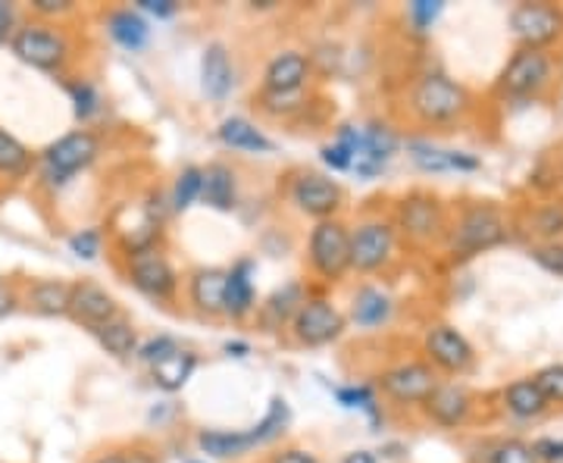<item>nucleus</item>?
Returning a JSON list of instances; mask_svg holds the SVG:
<instances>
[{"label": "nucleus", "mask_w": 563, "mask_h": 463, "mask_svg": "<svg viewBox=\"0 0 563 463\" xmlns=\"http://www.w3.org/2000/svg\"><path fill=\"white\" fill-rule=\"evenodd\" d=\"M69 301H73V283L66 279H32L22 288V307L44 320L69 317Z\"/></svg>", "instance_id": "obj_28"}, {"label": "nucleus", "mask_w": 563, "mask_h": 463, "mask_svg": "<svg viewBox=\"0 0 563 463\" xmlns=\"http://www.w3.org/2000/svg\"><path fill=\"white\" fill-rule=\"evenodd\" d=\"M103 32L129 54H141L151 44V22L135 7H113L103 13Z\"/></svg>", "instance_id": "obj_29"}, {"label": "nucleus", "mask_w": 563, "mask_h": 463, "mask_svg": "<svg viewBox=\"0 0 563 463\" xmlns=\"http://www.w3.org/2000/svg\"><path fill=\"white\" fill-rule=\"evenodd\" d=\"M195 444L210 461H239L257 448L251 429H198Z\"/></svg>", "instance_id": "obj_32"}, {"label": "nucleus", "mask_w": 563, "mask_h": 463, "mask_svg": "<svg viewBox=\"0 0 563 463\" xmlns=\"http://www.w3.org/2000/svg\"><path fill=\"white\" fill-rule=\"evenodd\" d=\"M563 81V54L551 51H532V47H514V54L504 60L501 73L492 81V98L501 103H529L551 101Z\"/></svg>", "instance_id": "obj_3"}, {"label": "nucleus", "mask_w": 563, "mask_h": 463, "mask_svg": "<svg viewBox=\"0 0 563 463\" xmlns=\"http://www.w3.org/2000/svg\"><path fill=\"white\" fill-rule=\"evenodd\" d=\"M529 261L536 263L542 273L563 279V242L529 244Z\"/></svg>", "instance_id": "obj_44"}, {"label": "nucleus", "mask_w": 563, "mask_h": 463, "mask_svg": "<svg viewBox=\"0 0 563 463\" xmlns=\"http://www.w3.org/2000/svg\"><path fill=\"white\" fill-rule=\"evenodd\" d=\"M420 357L444 379H463L476 370L479 351L454 322L435 320L422 329Z\"/></svg>", "instance_id": "obj_12"}, {"label": "nucleus", "mask_w": 563, "mask_h": 463, "mask_svg": "<svg viewBox=\"0 0 563 463\" xmlns=\"http://www.w3.org/2000/svg\"><path fill=\"white\" fill-rule=\"evenodd\" d=\"M320 161L329 173H351V169H354V157H351V151H347L344 144L335 142V139H332L329 144H322Z\"/></svg>", "instance_id": "obj_46"}, {"label": "nucleus", "mask_w": 563, "mask_h": 463, "mask_svg": "<svg viewBox=\"0 0 563 463\" xmlns=\"http://www.w3.org/2000/svg\"><path fill=\"white\" fill-rule=\"evenodd\" d=\"M69 317L79 322L81 329L95 332L103 322L122 317L120 301L113 298V291H107L95 279H79L73 283V301H69Z\"/></svg>", "instance_id": "obj_25"}, {"label": "nucleus", "mask_w": 563, "mask_h": 463, "mask_svg": "<svg viewBox=\"0 0 563 463\" xmlns=\"http://www.w3.org/2000/svg\"><path fill=\"white\" fill-rule=\"evenodd\" d=\"M558 173H561V179H563V151L558 154Z\"/></svg>", "instance_id": "obj_55"}, {"label": "nucleus", "mask_w": 563, "mask_h": 463, "mask_svg": "<svg viewBox=\"0 0 563 463\" xmlns=\"http://www.w3.org/2000/svg\"><path fill=\"white\" fill-rule=\"evenodd\" d=\"M344 332H347V313L329 295H313V291L288 326V339L298 348H329L342 342Z\"/></svg>", "instance_id": "obj_17"}, {"label": "nucleus", "mask_w": 563, "mask_h": 463, "mask_svg": "<svg viewBox=\"0 0 563 463\" xmlns=\"http://www.w3.org/2000/svg\"><path fill=\"white\" fill-rule=\"evenodd\" d=\"M185 463H207V461H185Z\"/></svg>", "instance_id": "obj_56"}, {"label": "nucleus", "mask_w": 563, "mask_h": 463, "mask_svg": "<svg viewBox=\"0 0 563 463\" xmlns=\"http://www.w3.org/2000/svg\"><path fill=\"white\" fill-rule=\"evenodd\" d=\"M63 88H66V95H69L73 117H76V122H79L81 129H91L95 122L101 120L107 98H103L101 88L88 79V76H76V73H73V76L63 79Z\"/></svg>", "instance_id": "obj_34"}, {"label": "nucleus", "mask_w": 563, "mask_h": 463, "mask_svg": "<svg viewBox=\"0 0 563 463\" xmlns=\"http://www.w3.org/2000/svg\"><path fill=\"white\" fill-rule=\"evenodd\" d=\"M332 395H335V401L342 404L344 410H361V414H366L369 420H379L383 398H379V392H376V385L373 383L339 385Z\"/></svg>", "instance_id": "obj_39"}, {"label": "nucleus", "mask_w": 563, "mask_h": 463, "mask_svg": "<svg viewBox=\"0 0 563 463\" xmlns=\"http://www.w3.org/2000/svg\"><path fill=\"white\" fill-rule=\"evenodd\" d=\"M38 169V154L0 125V179L25 181Z\"/></svg>", "instance_id": "obj_36"}, {"label": "nucleus", "mask_w": 563, "mask_h": 463, "mask_svg": "<svg viewBox=\"0 0 563 463\" xmlns=\"http://www.w3.org/2000/svg\"><path fill=\"white\" fill-rule=\"evenodd\" d=\"M422 420L444 432H461L483 420V398L461 379H442L420 407Z\"/></svg>", "instance_id": "obj_15"}, {"label": "nucleus", "mask_w": 563, "mask_h": 463, "mask_svg": "<svg viewBox=\"0 0 563 463\" xmlns=\"http://www.w3.org/2000/svg\"><path fill=\"white\" fill-rule=\"evenodd\" d=\"M135 10L154 20H173L179 13V3L176 0H135Z\"/></svg>", "instance_id": "obj_51"}, {"label": "nucleus", "mask_w": 563, "mask_h": 463, "mask_svg": "<svg viewBox=\"0 0 563 463\" xmlns=\"http://www.w3.org/2000/svg\"><path fill=\"white\" fill-rule=\"evenodd\" d=\"M257 263L251 257H239L225 269V320L244 322L257 313Z\"/></svg>", "instance_id": "obj_26"}, {"label": "nucleus", "mask_w": 563, "mask_h": 463, "mask_svg": "<svg viewBox=\"0 0 563 463\" xmlns=\"http://www.w3.org/2000/svg\"><path fill=\"white\" fill-rule=\"evenodd\" d=\"M404 151L410 163L426 173V176H473L483 169V157L473 154V151H461V147H444V144L432 142V139H422V135H413L404 142Z\"/></svg>", "instance_id": "obj_19"}, {"label": "nucleus", "mask_w": 563, "mask_h": 463, "mask_svg": "<svg viewBox=\"0 0 563 463\" xmlns=\"http://www.w3.org/2000/svg\"><path fill=\"white\" fill-rule=\"evenodd\" d=\"M203 191V166H181L176 173V181H173V191H169V210L176 213H185L191 210L195 203L201 201Z\"/></svg>", "instance_id": "obj_38"}, {"label": "nucleus", "mask_w": 563, "mask_h": 463, "mask_svg": "<svg viewBox=\"0 0 563 463\" xmlns=\"http://www.w3.org/2000/svg\"><path fill=\"white\" fill-rule=\"evenodd\" d=\"M10 54L44 76L66 79V76H73V69L79 63V38L69 25H54V22L29 16V20H22L16 35L10 38Z\"/></svg>", "instance_id": "obj_4"}, {"label": "nucleus", "mask_w": 563, "mask_h": 463, "mask_svg": "<svg viewBox=\"0 0 563 463\" xmlns=\"http://www.w3.org/2000/svg\"><path fill=\"white\" fill-rule=\"evenodd\" d=\"M22 307V288L13 279H3L0 276V322L7 317H13Z\"/></svg>", "instance_id": "obj_49"}, {"label": "nucleus", "mask_w": 563, "mask_h": 463, "mask_svg": "<svg viewBox=\"0 0 563 463\" xmlns=\"http://www.w3.org/2000/svg\"><path fill=\"white\" fill-rule=\"evenodd\" d=\"M198 366H201V357L191 348H179L176 354H169L161 363H154L147 373H151V383L157 385L161 392L176 395V392H181L185 385L191 383V376L198 373Z\"/></svg>", "instance_id": "obj_33"}, {"label": "nucleus", "mask_w": 563, "mask_h": 463, "mask_svg": "<svg viewBox=\"0 0 563 463\" xmlns=\"http://www.w3.org/2000/svg\"><path fill=\"white\" fill-rule=\"evenodd\" d=\"M470 463H539L532 442L520 436H492L473 448Z\"/></svg>", "instance_id": "obj_35"}, {"label": "nucleus", "mask_w": 563, "mask_h": 463, "mask_svg": "<svg viewBox=\"0 0 563 463\" xmlns=\"http://www.w3.org/2000/svg\"><path fill=\"white\" fill-rule=\"evenodd\" d=\"M91 335H95V342L101 344L103 351H107L110 357H117V361H132V357H139L141 335L139 329H135V322L129 320V317H117V320L103 322V326H98Z\"/></svg>", "instance_id": "obj_37"}, {"label": "nucleus", "mask_w": 563, "mask_h": 463, "mask_svg": "<svg viewBox=\"0 0 563 463\" xmlns=\"http://www.w3.org/2000/svg\"><path fill=\"white\" fill-rule=\"evenodd\" d=\"M444 13V0H410L404 7V25L413 38H426Z\"/></svg>", "instance_id": "obj_40"}, {"label": "nucleus", "mask_w": 563, "mask_h": 463, "mask_svg": "<svg viewBox=\"0 0 563 463\" xmlns=\"http://www.w3.org/2000/svg\"><path fill=\"white\" fill-rule=\"evenodd\" d=\"M335 142L344 144L354 157L357 179L373 181L388 169V163L395 161V154L401 151V135L388 125V122H342L335 132Z\"/></svg>", "instance_id": "obj_8"}, {"label": "nucleus", "mask_w": 563, "mask_h": 463, "mask_svg": "<svg viewBox=\"0 0 563 463\" xmlns=\"http://www.w3.org/2000/svg\"><path fill=\"white\" fill-rule=\"evenodd\" d=\"M120 273L125 283L132 285L139 295L154 304H176L181 291V276L176 263L169 261V254L163 247L139 251L120 257Z\"/></svg>", "instance_id": "obj_13"}, {"label": "nucleus", "mask_w": 563, "mask_h": 463, "mask_svg": "<svg viewBox=\"0 0 563 463\" xmlns=\"http://www.w3.org/2000/svg\"><path fill=\"white\" fill-rule=\"evenodd\" d=\"M342 463H379V458H376L373 451L361 448V451H351V454H344Z\"/></svg>", "instance_id": "obj_54"}, {"label": "nucleus", "mask_w": 563, "mask_h": 463, "mask_svg": "<svg viewBox=\"0 0 563 463\" xmlns=\"http://www.w3.org/2000/svg\"><path fill=\"white\" fill-rule=\"evenodd\" d=\"M517 235L529 239V244L563 242V195H542L514 217Z\"/></svg>", "instance_id": "obj_24"}, {"label": "nucleus", "mask_w": 563, "mask_h": 463, "mask_svg": "<svg viewBox=\"0 0 563 463\" xmlns=\"http://www.w3.org/2000/svg\"><path fill=\"white\" fill-rule=\"evenodd\" d=\"M532 379L544 395V401L551 404V410H563V363H544L532 373Z\"/></svg>", "instance_id": "obj_43"}, {"label": "nucleus", "mask_w": 563, "mask_h": 463, "mask_svg": "<svg viewBox=\"0 0 563 463\" xmlns=\"http://www.w3.org/2000/svg\"><path fill=\"white\" fill-rule=\"evenodd\" d=\"M395 313H398V301L385 285L363 283L351 291L347 322H354L361 332H383L391 326Z\"/></svg>", "instance_id": "obj_21"}, {"label": "nucleus", "mask_w": 563, "mask_h": 463, "mask_svg": "<svg viewBox=\"0 0 563 463\" xmlns=\"http://www.w3.org/2000/svg\"><path fill=\"white\" fill-rule=\"evenodd\" d=\"M495 410L510 423H539L544 417H551V404L544 401L539 385L532 376H517L510 383H504L495 395Z\"/></svg>", "instance_id": "obj_20"}, {"label": "nucleus", "mask_w": 563, "mask_h": 463, "mask_svg": "<svg viewBox=\"0 0 563 463\" xmlns=\"http://www.w3.org/2000/svg\"><path fill=\"white\" fill-rule=\"evenodd\" d=\"M88 463H132V454H129V444L125 448H107L101 454H95Z\"/></svg>", "instance_id": "obj_52"}, {"label": "nucleus", "mask_w": 563, "mask_h": 463, "mask_svg": "<svg viewBox=\"0 0 563 463\" xmlns=\"http://www.w3.org/2000/svg\"><path fill=\"white\" fill-rule=\"evenodd\" d=\"M22 25V10L13 0H0V44H10Z\"/></svg>", "instance_id": "obj_47"}, {"label": "nucleus", "mask_w": 563, "mask_h": 463, "mask_svg": "<svg viewBox=\"0 0 563 463\" xmlns=\"http://www.w3.org/2000/svg\"><path fill=\"white\" fill-rule=\"evenodd\" d=\"M307 298H310V288H307L303 279H288V283H282L279 288H273V291L257 304V313H254L261 332H266V335H282V332H288V326L298 317V310H301V304L307 301Z\"/></svg>", "instance_id": "obj_22"}, {"label": "nucleus", "mask_w": 563, "mask_h": 463, "mask_svg": "<svg viewBox=\"0 0 563 463\" xmlns=\"http://www.w3.org/2000/svg\"><path fill=\"white\" fill-rule=\"evenodd\" d=\"M517 222L498 201H463L451 207V222L444 235L442 251L448 261L466 263L492 254L504 244L514 242Z\"/></svg>", "instance_id": "obj_2"}, {"label": "nucleus", "mask_w": 563, "mask_h": 463, "mask_svg": "<svg viewBox=\"0 0 563 463\" xmlns=\"http://www.w3.org/2000/svg\"><path fill=\"white\" fill-rule=\"evenodd\" d=\"M0 463H3V461H0Z\"/></svg>", "instance_id": "obj_58"}, {"label": "nucleus", "mask_w": 563, "mask_h": 463, "mask_svg": "<svg viewBox=\"0 0 563 463\" xmlns=\"http://www.w3.org/2000/svg\"><path fill=\"white\" fill-rule=\"evenodd\" d=\"M507 29L517 47L563 54V3L520 0L507 13Z\"/></svg>", "instance_id": "obj_11"}, {"label": "nucleus", "mask_w": 563, "mask_h": 463, "mask_svg": "<svg viewBox=\"0 0 563 463\" xmlns=\"http://www.w3.org/2000/svg\"><path fill=\"white\" fill-rule=\"evenodd\" d=\"M404 117L417 129L457 132L479 117V98L444 69H426L404 91Z\"/></svg>", "instance_id": "obj_1"}, {"label": "nucleus", "mask_w": 563, "mask_h": 463, "mask_svg": "<svg viewBox=\"0 0 563 463\" xmlns=\"http://www.w3.org/2000/svg\"><path fill=\"white\" fill-rule=\"evenodd\" d=\"M401 257V235L388 213H366L351 225V269L357 276H385Z\"/></svg>", "instance_id": "obj_9"}, {"label": "nucleus", "mask_w": 563, "mask_h": 463, "mask_svg": "<svg viewBox=\"0 0 563 463\" xmlns=\"http://www.w3.org/2000/svg\"><path fill=\"white\" fill-rule=\"evenodd\" d=\"M217 139H220L222 147L229 151H239V154H273L276 151V142L263 132L261 125L247 117H225V120L217 125Z\"/></svg>", "instance_id": "obj_31"}, {"label": "nucleus", "mask_w": 563, "mask_h": 463, "mask_svg": "<svg viewBox=\"0 0 563 463\" xmlns=\"http://www.w3.org/2000/svg\"><path fill=\"white\" fill-rule=\"evenodd\" d=\"M285 201L291 203L295 213H301L307 220H335L344 207V188L332 176H325V173L298 169V173L288 176Z\"/></svg>", "instance_id": "obj_16"}, {"label": "nucleus", "mask_w": 563, "mask_h": 463, "mask_svg": "<svg viewBox=\"0 0 563 463\" xmlns=\"http://www.w3.org/2000/svg\"><path fill=\"white\" fill-rule=\"evenodd\" d=\"M188 310L201 320H225V269L198 266L185 279Z\"/></svg>", "instance_id": "obj_23"}, {"label": "nucleus", "mask_w": 563, "mask_h": 463, "mask_svg": "<svg viewBox=\"0 0 563 463\" xmlns=\"http://www.w3.org/2000/svg\"><path fill=\"white\" fill-rule=\"evenodd\" d=\"M166 213H169V207L163 203L161 191H147L141 201L120 203L113 210V220H110V239L117 247V257L163 247Z\"/></svg>", "instance_id": "obj_6"}, {"label": "nucleus", "mask_w": 563, "mask_h": 463, "mask_svg": "<svg viewBox=\"0 0 563 463\" xmlns=\"http://www.w3.org/2000/svg\"><path fill=\"white\" fill-rule=\"evenodd\" d=\"M303 261L320 285L344 283V276L351 273V222L342 217L313 222L303 244Z\"/></svg>", "instance_id": "obj_10"}, {"label": "nucleus", "mask_w": 563, "mask_h": 463, "mask_svg": "<svg viewBox=\"0 0 563 463\" xmlns=\"http://www.w3.org/2000/svg\"><path fill=\"white\" fill-rule=\"evenodd\" d=\"M222 351L229 354V357H235V361H242L251 354V342H242V339H229V342L222 344Z\"/></svg>", "instance_id": "obj_53"}, {"label": "nucleus", "mask_w": 563, "mask_h": 463, "mask_svg": "<svg viewBox=\"0 0 563 463\" xmlns=\"http://www.w3.org/2000/svg\"><path fill=\"white\" fill-rule=\"evenodd\" d=\"M103 244H107L103 229H98V225H88V229L73 232V235H69V242H66V247H69V254H73V257H79V261H101Z\"/></svg>", "instance_id": "obj_42"}, {"label": "nucleus", "mask_w": 563, "mask_h": 463, "mask_svg": "<svg viewBox=\"0 0 563 463\" xmlns=\"http://www.w3.org/2000/svg\"><path fill=\"white\" fill-rule=\"evenodd\" d=\"M313 76L317 73H313L310 54H303L298 47H282L263 66L261 91L273 98H301L307 95Z\"/></svg>", "instance_id": "obj_18"}, {"label": "nucleus", "mask_w": 563, "mask_h": 463, "mask_svg": "<svg viewBox=\"0 0 563 463\" xmlns=\"http://www.w3.org/2000/svg\"><path fill=\"white\" fill-rule=\"evenodd\" d=\"M29 13L32 20L69 25V20L79 16V3L76 0H29Z\"/></svg>", "instance_id": "obj_41"}, {"label": "nucleus", "mask_w": 563, "mask_h": 463, "mask_svg": "<svg viewBox=\"0 0 563 463\" xmlns=\"http://www.w3.org/2000/svg\"><path fill=\"white\" fill-rule=\"evenodd\" d=\"M201 203L220 213H232L239 207V169L232 163L213 161L203 166Z\"/></svg>", "instance_id": "obj_30"}, {"label": "nucleus", "mask_w": 563, "mask_h": 463, "mask_svg": "<svg viewBox=\"0 0 563 463\" xmlns=\"http://www.w3.org/2000/svg\"><path fill=\"white\" fill-rule=\"evenodd\" d=\"M181 344L173 339V335H154V339H147V342H141L139 348V361L151 370L154 363H161L163 357H169V354H176Z\"/></svg>", "instance_id": "obj_45"}, {"label": "nucleus", "mask_w": 563, "mask_h": 463, "mask_svg": "<svg viewBox=\"0 0 563 463\" xmlns=\"http://www.w3.org/2000/svg\"><path fill=\"white\" fill-rule=\"evenodd\" d=\"M532 451L539 463H563V436H539L532 439Z\"/></svg>", "instance_id": "obj_48"}, {"label": "nucleus", "mask_w": 563, "mask_h": 463, "mask_svg": "<svg viewBox=\"0 0 563 463\" xmlns=\"http://www.w3.org/2000/svg\"><path fill=\"white\" fill-rule=\"evenodd\" d=\"M439 383H442V376L422 357H404V361L383 366L373 385H376L379 398H385L388 404H395L401 410H420Z\"/></svg>", "instance_id": "obj_14"}, {"label": "nucleus", "mask_w": 563, "mask_h": 463, "mask_svg": "<svg viewBox=\"0 0 563 463\" xmlns=\"http://www.w3.org/2000/svg\"><path fill=\"white\" fill-rule=\"evenodd\" d=\"M388 217H391L407 247L429 251V247H442L444 244L448 222H451V203L429 188H410V191L395 198V207Z\"/></svg>", "instance_id": "obj_5"}, {"label": "nucleus", "mask_w": 563, "mask_h": 463, "mask_svg": "<svg viewBox=\"0 0 563 463\" xmlns=\"http://www.w3.org/2000/svg\"><path fill=\"white\" fill-rule=\"evenodd\" d=\"M561 113H563V98H561Z\"/></svg>", "instance_id": "obj_57"}, {"label": "nucleus", "mask_w": 563, "mask_h": 463, "mask_svg": "<svg viewBox=\"0 0 563 463\" xmlns=\"http://www.w3.org/2000/svg\"><path fill=\"white\" fill-rule=\"evenodd\" d=\"M201 91L207 101L222 103L235 91V60L229 44L210 41L201 54Z\"/></svg>", "instance_id": "obj_27"}, {"label": "nucleus", "mask_w": 563, "mask_h": 463, "mask_svg": "<svg viewBox=\"0 0 563 463\" xmlns=\"http://www.w3.org/2000/svg\"><path fill=\"white\" fill-rule=\"evenodd\" d=\"M103 139L95 129H73L60 135L57 142H51L38 154V176L41 188H51V191H60L69 181L88 173L95 163L101 161Z\"/></svg>", "instance_id": "obj_7"}, {"label": "nucleus", "mask_w": 563, "mask_h": 463, "mask_svg": "<svg viewBox=\"0 0 563 463\" xmlns=\"http://www.w3.org/2000/svg\"><path fill=\"white\" fill-rule=\"evenodd\" d=\"M269 463H322V458L303 444H285L269 458Z\"/></svg>", "instance_id": "obj_50"}]
</instances>
